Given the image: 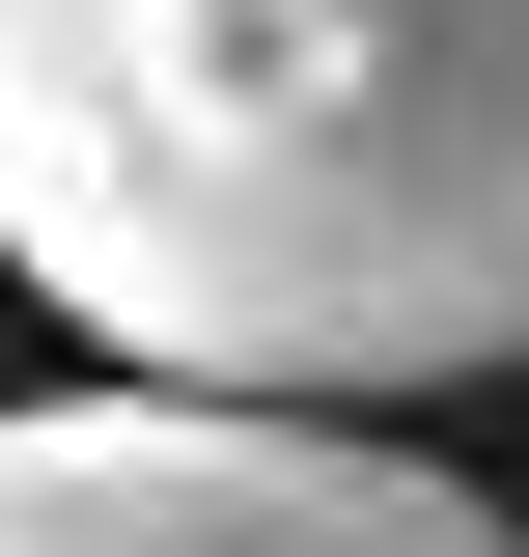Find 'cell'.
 I'll list each match as a JSON object with an SVG mask.
<instances>
[{"label": "cell", "instance_id": "7a4b0ae2", "mask_svg": "<svg viewBox=\"0 0 529 557\" xmlns=\"http://www.w3.org/2000/svg\"><path fill=\"white\" fill-rule=\"evenodd\" d=\"M0 557H529V530L418 446H362V418L57 391V418H0Z\"/></svg>", "mask_w": 529, "mask_h": 557}, {"label": "cell", "instance_id": "6da1fadb", "mask_svg": "<svg viewBox=\"0 0 529 557\" xmlns=\"http://www.w3.org/2000/svg\"><path fill=\"white\" fill-rule=\"evenodd\" d=\"M0 278L112 391H502L529 0H0Z\"/></svg>", "mask_w": 529, "mask_h": 557}]
</instances>
